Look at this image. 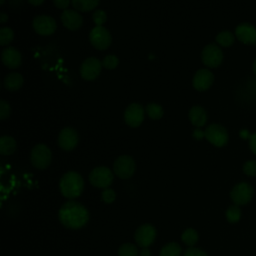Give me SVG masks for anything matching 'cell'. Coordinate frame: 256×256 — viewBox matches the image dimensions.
Masks as SVG:
<instances>
[{
	"mask_svg": "<svg viewBox=\"0 0 256 256\" xmlns=\"http://www.w3.org/2000/svg\"><path fill=\"white\" fill-rule=\"evenodd\" d=\"M89 211L81 203L69 200L62 204L58 212V218L60 223L72 230H77L84 227L89 221Z\"/></svg>",
	"mask_w": 256,
	"mask_h": 256,
	"instance_id": "obj_1",
	"label": "cell"
},
{
	"mask_svg": "<svg viewBox=\"0 0 256 256\" xmlns=\"http://www.w3.org/2000/svg\"><path fill=\"white\" fill-rule=\"evenodd\" d=\"M59 189L65 198L73 200L82 194L84 189V180L78 172L68 171L60 178Z\"/></svg>",
	"mask_w": 256,
	"mask_h": 256,
	"instance_id": "obj_2",
	"label": "cell"
},
{
	"mask_svg": "<svg viewBox=\"0 0 256 256\" xmlns=\"http://www.w3.org/2000/svg\"><path fill=\"white\" fill-rule=\"evenodd\" d=\"M52 160V153L50 148L43 144H36L30 153V161L32 165L37 169H45L47 168Z\"/></svg>",
	"mask_w": 256,
	"mask_h": 256,
	"instance_id": "obj_3",
	"label": "cell"
},
{
	"mask_svg": "<svg viewBox=\"0 0 256 256\" xmlns=\"http://www.w3.org/2000/svg\"><path fill=\"white\" fill-rule=\"evenodd\" d=\"M112 170L106 166H98L91 170L89 174L90 183L97 188H108L113 182Z\"/></svg>",
	"mask_w": 256,
	"mask_h": 256,
	"instance_id": "obj_4",
	"label": "cell"
},
{
	"mask_svg": "<svg viewBox=\"0 0 256 256\" xmlns=\"http://www.w3.org/2000/svg\"><path fill=\"white\" fill-rule=\"evenodd\" d=\"M136 170L134 159L129 155L119 156L113 164V171L116 176L121 179H128L133 176Z\"/></svg>",
	"mask_w": 256,
	"mask_h": 256,
	"instance_id": "obj_5",
	"label": "cell"
},
{
	"mask_svg": "<svg viewBox=\"0 0 256 256\" xmlns=\"http://www.w3.org/2000/svg\"><path fill=\"white\" fill-rule=\"evenodd\" d=\"M157 231L155 227L152 224L145 223L136 229L134 233V240L136 244L141 248H149V246L154 243Z\"/></svg>",
	"mask_w": 256,
	"mask_h": 256,
	"instance_id": "obj_6",
	"label": "cell"
},
{
	"mask_svg": "<svg viewBox=\"0 0 256 256\" xmlns=\"http://www.w3.org/2000/svg\"><path fill=\"white\" fill-rule=\"evenodd\" d=\"M253 193L254 189L251 184L248 182H240L232 188L230 197L235 205H245L250 202L253 197Z\"/></svg>",
	"mask_w": 256,
	"mask_h": 256,
	"instance_id": "obj_7",
	"label": "cell"
},
{
	"mask_svg": "<svg viewBox=\"0 0 256 256\" xmlns=\"http://www.w3.org/2000/svg\"><path fill=\"white\" fill-rule=\"evenodd\" d=\"M205 138L214 146L222 147L228 141V132L226 128L220 124L213 123L208 125L204 131Z\"/></svg>",
	"mask_w": 256,
	"mask_h": 256,
	"instance_id": "obj_8",
	"label": "cell"
},
{
	"mask_svg": "<svg viewBox=\"0 0 256 256\" xmlns=\"http://www.w3.org/2000/svg\"><path fill=\"white\" fill-rule=\"evenodd\" d=\"M89 40L95 48L99 50H105L110 46L112 37L110 32L105 27L95 26L89 33Z\"/></svg>",
	"mask_w": 256,
	"mask_h": 256,
	"instance_id": "obj_9",
	"label": "cell"
},
{
	"mask_svg": "<svg viewBox=\"0 0 256 256\" xmlns=\"http://www.w3.org/2000/svg\"><path fill=\"white\" fill-rule=\"evenodd\" d=\"M201 59L202 62L210 68L218 67L223 60V51L218 45L210 43L203 48L201 53Z\"/></svg>",
	"mask_w": 256,
	"mask_h": 256,
	"instance_id": "obj_10",
	"label": "cell"
},
{
	"mask_svg": "<svg viewBox=\"0 0 256 256\" xmlns=\"http://www.w3.org/2000/svg\"><path fill=\"white\" fill-rule=\"evenodd\" d=\"M102 69V61L95 57H89L85 59L80 67V75L83 79L92 81L96 79Z\"/></svg>",
	"mask_w": 256,
	"mask_h": 256,
	"instance_id": "obj_11",
	"label": "cell"
},
{
	"mask_svg": "<svg viewBox=\"0 0 256 256\" xmlns=\"http://www.w3.org/2000/svg\"><path fill=\"white\" fill-rule=\"evenodd\" d=\"M32 26L34 30L40 35H51L56 30V21L53 17L49 15H37L32 21Z\"/></svg>",
	"mask_w": 256,
	"mask_h": 256,
	"instance_id": "obj_12",
	"label": "cell"
},
{
	"mask_svg": "<svg viewBox=\"0 0 256 256\" xmlns=\"http://www.w3.org/2000/svg\"><path fill=\"white\" fill-rule=\"evenodd\" d=\"M79 141L77 131L72 127L63 128L58 135V145L65 151L73 150Z\"/></svg>",
	"mask_w": 256,
	"mask_h": 256,
	"instance_id": "obj_13",
	"label": "cell"
},
{
	"mask_svg": "<svg viewBox=\"0 0 256 256\" xmlns=\"http://www.w3.org/2000/svg\"><path fill=\"white\" fill-rule=\"evenodd\" d=\"M124 120L130 127H138L144 120V108L139 103L130 104L124 112Z\"/></svg>",
	"mask_w": 256,
	"mask_h": 256,
	"instance_id": "obj_14",
	"label": "cell"
},
{
	"mask_svg": "<svg viewBox=\"0 0 256 256\" xmlns=\"http://www.w3.org/2000/svg\"><path fill=\"white\" fill-rule=\"evenodd\" d=\"M235 35L242 43L256 44V27L251 23H240L235 28Z\"/></svg>",
	"mask_w": 256,
	"mask_h": 256,
	"instance_id": "obj_15",
	"label": "cell"
},
{
	"mask_svg": "<svg viewBox=\"0 0 256 256\" xmlns=\"http://www.w3.org/2000/svg\"><path fill=\"white\" fill-rule=\"evenodd\" d=\"M214 81L213 73L208 69H199L193 76V87L198 91H204L210 88Z\"/></svg>",
	"mask_w": 256,
	"mask_h": 256,
	"instance_id": "obj_16",
	"label": "cell"
},
{
	"mask_svg": "<svg viewBox=\"0 0 256 256\" xmlns=\"http://www.w3.org/2000/svg\"><path fill=\"white\" fill-rule=\"evenodd\" d=\"M1 60L6 67L10 69H15L21 65L22 55L15 47L8 46L7 48H4L1 52Z\"/></svg>",
	"mask_w": 256,
	"mask_h": 256,
	"instance_id": "obj_17",
	"label": "cell"
},
{
	"mask_svg": "<svg viewBox=\"0 0 256 256\" xmlns=\"http://www.w3.org/2000/svg\"><path fill=\"white\" fill-rule=\"evenodd\" d=\"M61 21L63 25L69 30H77L82 26L83 17L79 12L73 9H65L61 13Z\"/></svg>",
	"mask_w": 256,
	"mask_h": 256,
	"instance_id": "obj_18",
	"label": "cell"
},
{
	"mask_svg": "<svg viewBox=\"0 0 256 256\" xmlns=\"http://www.w3.org/2000/svg\"><path fill=\"white\" fill-rule=\"evenodd\" d=\"M188 116H189L190 122L196 127L204 126L208 119L206 110L199 105H195V106L191 107L189 110Z\"/></svg>",
	"mask_w": 256,
	"mask_h": 256,
	"instance_id": "obj_19",
	"label": "cell"
},
{
	"mask_svg": "<svg viewBox=\"0 0 256 256\" xmlns=\"http://www.w3.org/2000/svg\"><path fill=\"white\" fill-rule=\"evenodd\" d=\"M23 82H24V79L21 74L17 72H11L5 76L3 84L7 90L16 91L22 87Z\"/></svg>",
	"mask_w": 256,
	"mask_h": 256,
	"instance_id": "obj_20",
	"label": "cell"
},
{
	"mask_svg": "<svg viewBox=\"0 0 256 256\" xmlns=\"http://www.w3.org/2000/svg\"><path fill=\"white\" fill-rule=\"evenodd\" d=\"M17 147L16 140L8 135L0 137V153L1 155H11L15 152Z\"/></svg>",
	"mask_w": 256,
	"mask_h": 256,
	"instance_id": "obj_21",
	"label": "cell"
},
{
	"mask_svg": "<svg viewBox=\"0 0 256 256\" xmlns=\"http://www.w3.org/2000/svg\"><path fill=\"white\" fill-rule=\"evenodd\" d=\"M182 248L177 242L166 243L159 252V256H181Z\"/></svg>",
	"mask_w": 256,
	"mask_h": 256,
	"instance_id": "obj_22",
	"label": "cell"
},
{
	"mask_svg": "<svg viewBox=\"0 0 256 256\" xmlns=\"http://www.w3.org/2000/svg\"><path fill=\"white\" fill-rule=\"evenodd\" d=\"M198 239H199L198 232L194 228H187L181 234L182 242L189 247H194Z\"/></svg>",
	"mask_w": 256,
	"mask_h": 256,
	"instance_id": "obj_23",
	"label": "cell"
},
{
	"mask_svg": "<svg viewBox=\"0 0 256 256\" xmlns=\"http://www.w3.org/2000/svg\"><path fill=\"white\" fill-rule=\"evenodd\" d=\"M215 39L219 45L223 47H228L233 44L235 40V35L229 30H223L216 35Z\"/></svg>",
	"mask_w": 256,
	"mask_h": 256,
	"instance_id": "obj_24",
	"label": "cell"
},
{
	"mask_svg": "<svg viewBox=\"0 0 256 256\" xmlns=\"http://www.w3.org/2000/svg\"><path fill=\"white\" fill-rule=\"evenodd\" d=\"M145 112L153 120L160 119L163 116V114H164L162 106L160 104H158V103H155V102L148 103L146 105V107H145Z\"/></svg>",
	"mask_w": 256,
	"mask_h": 256,
	"instance_id": "obj_25",
	"label": "cell"
},
{
	"mask_svg": "<svg viewBox=\"0 0 256 256\" xmlns=\"http://www.w3.org/2000/svg\"><path fill=\"white\" fill-rule=\"evenodd\" d=\"M99 1H91V0H72L71 4L74 8H76L79 11H90L94 8H96L99 5Z\"/></svg>",
	"mask_w": 256,
	"mask_h": 256,
	"instance_id": "obj_26",
	"label": "cell"
},
{
	"mask_svg": "<svg viewBox=\"0 0 256 256\" xmlns=\"http://www.w3.org/2000/svg\"><path fill=\"white\" fill-rule=\"evenodd\" d=\"M118 256H139V250L133 243H123L118 248Z\"/></svg>",
	"mask_w": 256,
	"mask_h": 256,
	"instance_id": "obj_27",
	"label": "cell"
},
{
	"mask_svg": "<svg viewBox=\"0 0 256 256\" xmlns=\"http://www.w3.org/2000/svg\"><path fill=\"white\" fill-rule=\"evenodd\" d=\"M241 209L239 208V206L237 205H231L229 206L227 209H226V212H225V216H226V219L228 220V222L230 223H236L240 220L241 218Z\"/></svg>",
	"mask_w": 256,
	"mask_h": 256,
	"instance_id": "obj_28",
	"label": "cell"
},
{
	"mask_svg": "<svg viewBox=\"0 0 256 256\" xmlns=\"http://www.w3.org/2000/svg\"><path fill=\"white\" fill-rule=\"evenodd\" d=\"M14 38V32L9 27H2L0 28V45L5 46L12 42Z\"/></svg>",
	"mask_w": 256,
	"mask_h": 256,
	"instance_id": "obj_29",
	"label": "cell"
},
{
	"mask_svg": "<svg viewBox=\"0 0 256 256\" xmlns=\"http://www.w3.org/2000/svg\"><path fill=\"white\" fill-rule=\"evenodd\" d=\"M119 63V59L116 55L110 54V55H106L103 60H102V66H104L107 69H114L117 67Z\"/></svg>",
	"mask_w": 256,
	"mask_h": 256,
	"instance_id": "obj_30",
	"label": "cell"
},
{
	"mask_svg": "<svg viewBox=\"0 0 256 256\" xmlns=\"http://www.w3.org/2000/svg\"><path fill=\"white\" fill-rule=\"evenodd\" d=\"M92 19L96 26H102V24H104L107 20L106 12L102 9H96L92 15Z\"/></svg>",
	"mask_w": 256,
	"mask_h": 256,
	"instance_id": "obj_31",
	"label": "cell"
},
{
	"mask_svg": "<svg viewBox=\"0 0 256 256\" xmlns=\"http://www.w3.org/2000/svg\"><path fill=\"white\" fill-rule=\"evenodd\" d=\"M243 172L248 176H256V160H247L243 164Z\"/></svg>",
	"mask_w": 256,
	"mask_h": 256,
	"instance_id": "obj_32",
	"label": "cell"
},
{
	"mask_svg": "<svg viewBox=\"0 0 256 256\" xmlns=\"http://www.w3.org/2000/svg\"><path fill=\"white\" fill-rule=\"evenodd\" d=\"M115 198H116V193H115V191L113 189L106 188L101 193V199L105 203H108V204L112 203V202H114Z\"/></svg>",
	"mask_w": 256,
	"mask_h": 256,
	"instance_id": "obj_33",
	"label": "cell"
},
{
	"mask_svg": "<svg viewBox=\"0 0 256 256\" xmlns=\"http://www.w3.org/2000/svg\"><path fill=\"white\" fill-rule=\"evenodd\" d=\"M10 113H11V108L9 103L5 100H0V119L4 120L8 118Z\"/></svg>",
	"mask_w": 256,
	"mask_h": 256,
	"instance_id": "obj_34",
	"label": "cell"
},
{
	"mask_svg": "<svg viewBox=\"0 0 256 256\" xmlns=\"http://www.w3.org/2000/svg\"><path fill=\"white\" fill-rule=\"evenodd\" d=\"M183 256H208L207 253L197 247H189L184 251Z\"/></svg>",
	"mask_w": 256,
	"mask_h": 256,
	"instance_id": "obj_35",
	"label": "cell"
},
{
	"mask_svg": "<svg viewBox=\"0 0 256 256\" xmlns=\"http://www.w3.org/2000/svg\"><path fill=\"white\" fill-rule=\"evenodd\" d=\"M249 147L251 151L256 155V132L251 134L249 137Z\"/></svg>",
	"mask_w": 256,
	"mask_h": 256,
	"instance_id": "obj_36",
	"label": "cell"
},
{
	"mask_svg": "<svg viewBox=\"0 0 256 256\" xmlns=\"http://www.w3.org/2000/svg\"><path fill=\"white\" fill-rule=\"evenodd\" d=\"M54 5L57 6L58 8L60 9H64V8H67V6L71 3L69 0H54L53 1Z\"/></svg>",
	"mask_w": 256,
	"mask_h": 256,
	"instance_id": "obj_37",
	"label": "cell"
},
{
	"mask_svg": "<svg viewBox=\"0 0 256 256\" xmlns=\"http://www.w3.org/2000/svg\"><path fill=\"white\" fill-rule=\"evenodd\" d=\"M193 136H194L196 139H202L203 137H205V134H204V132H202L199 128H197V129L194 130Z\"/></svg>",
	"mask_w": 256,
	"mask_h": 256,
	"instance_id": "obj_38",
	"label": "cell"
},
{
	"mask_svg": "<svg viewBox=\"0 0 256 256\" xmlns=\"http://www.w3.org/2000/svg\"><path fill=\"white\" fill-rule=\"evenodd\" d=\"M139 256H151V251L149 248H141L139 251Z\"/></svg>",
	"mask_w": 256,
	"mask_h": 256,
	"instance_id": "obj_39",
	"label": "cell"
},
{
	"mask_svg": "<svg viewBox=\"0 0 256 256\" xmlns=\"http://www.w3.org/2000/svg\"><path fill=\"white\" fill-rule=\"evenodd\" d=\"M7 19H8L7 14L4 13V12H0V22L1 23H5L7 21Z\"/></svg>",
	"mask_w": 256,
	"mask_h": 256,
	"instance_id": "obj_40",
	"label": "cell"
},
{
	"mask_svg": "<svg viewBox=\"0 0 256 256\" xmlns=\"http://www.w3.org/2000/svg\"><path fill=\"white\" fill-rule=\"evenodd\" d=\"M30 4L32 5H40V4H43L44 1L43 0H38V1H28Z\"/></svg>",
	"mask_w": 256,
	"mask_h": 256,
	"instance_id": "obj_41",
	"label": "cell"
},
{
	"mask_svg": "<svg viewBox=\"0 0 256 256\" xmlns=\"http://www.w3.org/2000/svg\"><path fill=\"white\" fill-rule=\"evenodd\" d=\"M252 69H253V72H254V74L256 75V58L254 59V61H253V65H252Z\"/></svg>",
	"mask_w": 256,
	"mask_h": 256,
	"instance_id": "obj_42",
	"label": "cell"
}]
</instances>
